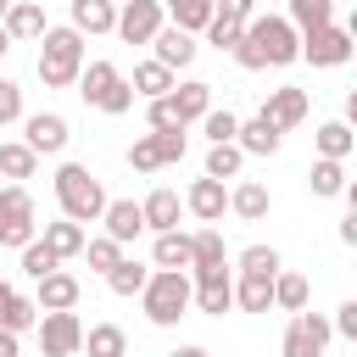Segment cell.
Here are the masks:
<instances>
[{
  "instance_id": "obj_1",
  "label": "cell",
  "mask_w": 357,
  "mask_h": 357,
  "mask_svg": "<svg viewBox=\"0 0 357 357\" xmlns=\"http://www.w3.org/2000/svg\"><path fill=\"white\" fill-rule=\"evenodd\" d=\"M296 50H301V33H296L284 17H251L245 33H240V45H234L229 56H234L245 73H268V67H290Z\"/></svg>"
},
{
  "instance_id": "obj_2",
  "label": "cell",
  "mask_w": 357,
  "mask_h": 357,
  "mask_svg": "<svg viewBox=\"0 0 357 357\" xmlns=\"http://www.w3.org/2000/svg\"><path fill=\"white\" fill-rule=\"evenodd\" d=\"M84 33L78 28H45L39 33V84L45 89H73L84 73Z\"/></svg>"
},
{
  "instance_id": "obj_3",
  "label": "cell",
  "mask_w": 357,
  "mask_h": 357,
  "mask_svg": "<svg viewBox=\"0 0 357 357\" xmlns=\"http://www.w3.org/2000/svg\"><path fill=\"white\" fill-rule=\"evenodd\" d=\"M106 190H100V178L84 167V162H61L56 167V206H61V218H73V223H100V212H106Z\"/></svg>"
},
{
  "instance_id": "obj_4",
  "label": "cell",
  "mask_w": 357,
  "mask_h": 357,
  "mask_svg": "<svg viewBox=\"0 0 357 357\" xmlns=\"http://www.w3.org/2000/svg\"><path fill=\"white\" fill-rule=\"evenodd\" d=\"M139 307L156 329H173L184 312H190V273H173V268H151L145 290H139Z\"/></svg>"
},
{
  "instance_id": "obj_5",
  "label": "cell",
  "mask_w": 357,
  "mask_h": 357,
  "mask_svg": "<svg viewBox=\"0 0 357 357\" xmlns=\"http://www.w3.org/2000/svg\"><path fill=\"white\" fill-rule=\"evenodd\" d=\"M95 112H106V117H123L128 106H134V89H128V78L112 67V61H84V73H78V84H73Z\"/></svg>"
},
{
  "instance_id": "obj_6",
  "label": "cell",
  "mask_w": 357,
  "mask_h": 357,
  "mask_svg": "<svg viewBox=\"0 0 357 357\" xmlns=\"http://www.w3.org/2000/svg\"><path fill=\"white\" fill-rule=\"evenodd\" d=\"M28 240H39L33 195H28V184H6V190H0V245H6V251H22Z\"/></svg>"
},
{
  "instance_id": "obj_7",
  "label": "cell",
  "mask_w": 357,
  "mask_h": 357,
  "mask_svg": "<svg viewBox=\"0 0 357 357\" xmlns=\"http://www.w3.org/2000/svg\"><path fill=\"white\" fill-rule=\"evenodd\" d=\"M351 28H340V22H329V28H312V33H301V50H296V61H307V67H346L351 61Z\"/></svg>"
},
{
  "instance_id": "obj_8",
  "label": "cell",
  "mask_w": 357,
  "mask_h": 357,
  "mask_svg": "<svg viewBox=\"0 0 357 357\" xmlns=\"http://www.w3.org/2000/svg\"><path fill=\"white\" fill-rule=\"evenodd\" d=\"M190 307L206 318H223L234 307V268H195L190 273Z\"/></svg>"
},
{
  "instance_id": "obj_9",
  "label": "cell",
  "mask_w": 357,
  "mask_h": 357,
  "mask_svg": "<svg viewBox=\"0 0 357 357\" xmlns=\"http://www.w3.org/2000/svg\"><path fill=\"white\" fill-rule=\"evenodd\" d=\"M329 340H335V329H329L324 312H290L284 340H279V357H324Z\"/></svg>"
},
{
  "instance_id": "obj_10",
  "label": "cell",
  "mask_w": 357,
  "mask_h": 357,
  "mask_svg": "<svg viewBox=\"0 0 357 357\" xmlns=\"http://www.w3.org/2000/svg\"><path fill=\"white\" fill-rule=\"evenodd\" d=\"M33 335H39V351H45V357H78V346H84V318H78V312H39Z\"/></svg>"
},
{
  "instance_id": "obj_11",
  "label": "cell",
  "mask_w": 357,
  "mask_h": 357,
  "mask_svg": "<svg viewBox=\"0 0 357 357\" xmlns=\"http://www.w3.org/2000/svg\"><path fill=\"white\" fill-rule=\"evenodd\" d=\"M162 22H167L162 0H123V6H117V28H112V33H117L123 45H151Z\"/></svg>"
},
{
  "instance_id": "obj_12",
  "label": "cell",
  "mask_w": 357,
  "mask_h": 357,
  "mask_svg": "<svg viewBox=\"0 0 357 357\" xmlns=\"http://www.w3.org/2000/svg\"><path fill=\"white\" fill-rule=\"evenodd\" d=\"M67 139H73V128H67L61 112H28V117H22V145H28L33 156H61Z\"/></svg>"
},
{
  "instance_id": "obj_13",
  "label": "cell",
  "mask_w": 357,
  "mask_h": 357,
  "mask_svg": "<svg viewBox=\"0 0 357 357\" xmlns=\"http://www.w3.org/2000/svg\"><path fill=\"white\" fill-rule=\"evenodd\" d=\"M307 89H296V84H279V89H268V100H262V112L257 117H268L279 134H290L296 123H307Z\"/></svg>"
},
{
  "instance_id": "obj_14",
  "label": "cell",
  "mask_w": 357,
  "mask_h": 357,
  "mask_svg": "<svg viewBox=\"0 0 357 357\" xmlns=\"http://www.w3.org/2000/svg\"><path fill=\"white\" fill-rule=\"evenodd\" d=\"M178 201H184V212H190L195 223H223V212H229V190H223L218 178H206V173L190 178V190H184Z\"/></svg>"
},
{
  "instance_id": "obj_15",
  "label": "cell",
  "mask_w": 357,
  "mask_h": 357,
  "mask_svg": "<svg viewBox=\"0 0 357 357\" xmlns=\"http://www.w3.org/2000/svg\"><path fill=\"white\" fill-rule=\"evenodd\" d=\"M78 296H84V284H78L67 268H56V273L33 279V307H39V312H73V307H78Z\"/></svg>"
},
{
  "instance_id": "obj_16",
  "label": "cell",
  "mask_w": 357,
  "mask_h": 357,
  "mask_svg": "<svg viewBox=\"0 0 357 357\" xmlns=\"http://www.w3.org/2000/svg\"><path fill=\"white\" fill-rule=\"evenodd\" d=\"M195 50H201V45H195L190 33H178L173 22H162V28H156V39H151V61H162L167 73L190 67V61H195Z\"/></svg>"
},
{
  "instance_id": "obj_17",
  "label": "cell",
  "mask_w": 357,
  "mask_h": 357,
  "mask_svg": "<svg viewBox=\"0 0 357 357\" xmlns=\"http://www.w3.org/2000/svg\"><path fill=\"white\" fill-rule=\"evenodd\" d=\"M139 218H145V229H151V234H167V229H178V218H184V201H178V190L156 184V190L139 201Z\"/></svg>"
},
{
  "instance_id": "obj_18",
  "label": "cell",
  "mask_w": 357,
  "mask_h": 357,
  "mask_svg": "<svg viewBox=\"0 0 357 357\" xmlns=\"http://www.w3.org/2000/svg\"><path fill=\"white\" fill-rule=\"evenodd\" d=\"M0 28L11 33V45H22V39H39L50 22H45V0H11L6 6V17H0Z\"/></svg>"
},
{
  "instance_id": "obj_19",
  "label": "cell",
  "mask_w": 357,
  "mask_h": 357,
  "mask_svg": "<svg viewBox=\"0 0 357 357\" xmlns=\"http://www.w3.org/2000/svg\"><path fill=\"white\" fill-rule=\"evenodd\" d=\"M229 212H234L240 223H262V218L273 212V195H268V184H262V178H240V184L229 190Z\"/></svg>"
},
{
  "instance_id": "obj_20",
  "label": "cell",
  "mask_w": 357,
  "mask_h": 357,
  "mask_svg": "<svg viewBox=\"0 0 357 357\" xmlns=\"http://www.w3.org/2000/svg\"><path fill=\"white\" fill-rule=\"evenodd\" d=\"M167 100H173L178 123L190 128V123H201V117L212 112V84H201V78H184V84H173V89H167Z\"/></svg>"
},
{
  "instance_id": "obj_21",
  "label": "cell",
  "mask_w": 357,
  "mask_h": 357,
  "mask_svg": "<svg viewBox=\"0 0 357 357\" xmlns=\"http://www.w3.org/2000/svg\"><path fill=\"white\" fill-rule=\"evenodd\" d=\"M100 223H106V240H117V245H134V240L145 234V218H139V201H106V212H100Z\"/></svg>"
},
{
  "instance_id": "obj_22",
  "label": "cell",
  "mask_w": 357,
  "mask_h": 357,
  "mask_svg": "<svg viewBox=\"0 0 357 357\" xmlns=\"http://www.w3.org/2000/svg\"><path fill=\"white\" fill-rule=\"evenodd\" d=\"M234 145H240V156H273V151L284 145V134H279L268 117H240V134H234Z\"/></svg>"
},
{
  "instance_id": "obj_23",
  "label": "cell",
  "mask_w": 357,
  "mask_h": 357,
  "mask_svg": "<svg viewBox=\"0 0 357 357\" xmlns=\"http://www.w3.org/2000/svg\"><path fill=\"white\" fill-rule=\"evenodd\" d=\"M195 268H229V245H223V229L218 223H201L190 234V273Z\"/></svg>"
},
{
  "instance_id": "obj_24",
  "label": "cell",
  "mask_w": 357,
  "mask_h": 357,
  "mask_svg": "<svg viewBox=\"0 0 357 357\" xmlns=\"http://www.w3.org/2000/svg\"><path fill=\"white\" fill-rule=\"evenodd\" d=\"M67 11H73V22H67V28H78L84 39H89V33H112V28H117V6H112V0H67Z\"/></svg>"
},
{
  "instance_id": "obj_25",
  "label": "cell",
  "mask_w": 357,
  "mask_h": 357,
  "mask_svg": "<svg viewBox=\"0 0 357 357\" xmlns=\"http://www.w3.org/2000/svg\"><path fill=\"white\" fill-rule=\"evenodd\" d=\"M39 240L56 251V262H67V257H78V251H84L89 229H84V223H73V218H56V223H39Z\"/></svg>"
},
{
  "instance_id": "obj_26",
  "label": "cell",
  "mask_w": 357,
  "mask_h": 357,
  "mask_svg": "<svg viewBox=\"0 0 357 357\" xmlns=\"http://www.w3.org/2000/svg\"><path fill=\"white\" fill-rule=\"evenodd\" d=\"M312 145H318V156H324V162H346V156H351V145H357V134H351V123L329 117V123H318Z\"/></svg>"
},
{
  "instance_id": "obj_27",
  "label": "cell",
  "mask_w": 357,
  "mask_h": 357,
  "mask_svg": "<svg viewBox=\"0 0 357 357\" xmlns=\"http://www.w3.org/2000/svg\"><path fill=\"white\" fill-rule=\"evenodd\" d=\"M151 268L190 273V234H184V229H167V234H156V245H151Z\"/></svg>"
},
{
  "instance_id": "obj_28",
  "label": "cell",
  "mask_w": 357,
  "mask_h": 357,
  "mask_svg": "<svg viewBox=\"0 0 357 357\" xmlns=\"http://www.w3.org/2000/svg\"><path fill=\"white\" fill-rule=\"evenodd\" d=\"M173 84H178V73H167L162 61H139V67H134V78H128V89H134L139 100H162Z\"/></svg>"
},
{
  "instance_id": "obj_29",
  "label": "cell",
  "mask_w": 357,
  "mask_h": 357,
  "mask_svg": "<svg viewBox=\"0 0 357 357\" xmlns=\"http://www.w3.org/2000/svg\"><path fill=\"white\" fill-rule=\"evenodd\" d=\"M346 184H351V178H346V162H324V156H318V162L307 167V190H312L318 201H335V195H346Z\"/></svg>"
},
{
  "instance_id": "obj_30",
  "label": "cell",
  "mask_w": 357,
  "mask_h": 357,
  "mask_svg": "<svg viewBox=\"0 0 357 357\" xmlns=\"http://www.w3.org/2000/svg\"><path fill=\"white\" fill-rule=\"evenodd\" d=\"M307 296H312V284H307V273H273V312H307Z\"/></svg>"
},
{
  "instance_id": "obj_31",
  "label": "cell",
  "mask_w": 357,
  "mask_h": 357,
  "mask_svg": "<svg viewBox=\"0 0 357 357\" xmlns=\"http://www.w3.org/2000/svg\"><path fill=\"white\" fill-rule=\"evenodd\" d=\"M234 307H240V312H273V279L240 273V279H234Z\"/></svg>"
},
{
  "instance_id": "obj_32",
  "label": "cell",
  "mask_w": 357,
  "mask_h": 357,
  "mask_svg": "<svg viewBox=\"0 0 357 357\" xmlns=\"http://www.w3.org/2000/svg\"><path fill=\"white\" fill-rule=\"evenodd\" d=\"M33 173H39V156H33L22 139H0V178L22 184V178H33Z\"/></svg>"
},
{
  "instance_id": "obj_33",
  "label": "cell",
  "mask_w": 357,
  "mask_h": 357,
  "mask_svg": "<svg viewBox=\"0 0 357 357\" xmlns=\"http://www.w3.org/2000/svg\"><path fill=\"white\" fill-rule=\"evenodd\" d=\"M78 351H89V357H128V335L117 324H89Z\"/></svg>"
},
{
  "instance_id": "obj_34",
  "label": "cell",
  "mask_w": 357,
  "mask_h": 357,
  "mask_svg": "<svg viewBox=\"0 0 357 357\" xmlns=\"http://www.w3.org/2000/svg\"><path fill=\"white\" fill-rule=\"evenodd\" d=\"M284 22H290L296 33H312V28H329V22H335V0H290V11H284Z\"/></svg>"
},
{
  "instance_id": "obj_35",
  "label": "cell",
  "mask_w": 357,
  "mask_h": 357,
  "mask_svg": "<svg viewBox=\"0 0 357 357\" xmlns=\"http://www.w3.org/2000/svg\"><path fill=\"white\" fill-rule=\"evenodd\" d=\"M145 279H151V268H145V262H134V257H123V262L106 273V290H112V296H123V301H134V296L145 290Z\"/></svg>"
},
{
  "instance_id": "obj_36",
  "label": "cell",
  "mask_w": 357,
  "mask_h": 357,
  "mask_svg": "<svg viewBox=\"0 0 357 357\" xmlns=\"http://www.w3.org/2000/svg\"><path fill=\"white\" fill-rule=\"evenodd\" d=\"M33 324H39V307H33V296L11 290V301L0 307V329H6V335H28Z\"/></svg>"
},
{
  "instance_id": "obj_37",
  "label": "cell",
  "mask_w": 357,
  "mask_h": 357,
  "mask_svg": "<svg viewBox=\"0 0 357 357\" xmlns=\"http://www.w3.org/2000/svg\"><path fill=\"white\" fill-rule=\"evenodd\" d=\"M162 11H167V17H173V28H178V33H190V39L212 22V0H178V6H162Z\"/></svg>"
},
{
  "instance_id": "obj_38",
  "label": "cell",
  "mask_w": 357,
  "mask_h": 357,
  "mask_svg": "<svg viewBox=\"0 0 357 357\" xmlns=\"http://www.w3.org/2000/svg\"><path fill=\"white\" fill-rule=\"evenodd\" d=\"M284 262H279V251L273 245H245L240 257H234V273H262V279H273Z\"/></svg>"
},
{
  "instance_id": "obj_39",
  "label": "cell",
  "mask_w": 357,
  "mask_h": 357,
  "mask_svg": "<svg viewBox=\"0 0 357 357\" xmlns=\"http://www.w3.org/2000/svg\"><path fill=\"white\" fill-rule=\"evenodd\" d=\"M201 134H206L212 145H234V134H240V117H234L229 106H212V112L201 117Z\"/></svg>"
},
{
  "instance_id": "obj_40",
  "label": "cell",
  "mask_w": 357,
  "mask_h": 357,
  "mask_svg": "<svg viewBox=\"0 0 357 357\" xmlns=\"http://www.w3.org/2000/svg\"><path fill=\"white\" fill-rule=\"evenodd\" d=\"M240 167H245V156H240V145H212L206 151V178H240Z\"/></svg>"
},
{
  "instance_id": "obj_41",
  "label": "cell",
  "mask_w": 357,
  "mask_h": 357,
  "mask_svg": "<svg viewBox=\"0 0 357 357\" xmlns=\"http://www.w3.org/2000/svg\"><path fill=\"white\" fill-rule=\"evenodd\" d=\"M78 257H89V268L106 279V273L123 262V245H117V240H106V234H95V240H84V251H78Z\"/></svg>"
},
{
  "instance_id": "obj_42",
  "label": "cell",
  "mask_w": 357,
  "mask_h": 357,
  "mask_svg": "<svg viewBox=\"0 0 357 357\" xmlns=\"http://www.w3.org/2000/svg\"><path fill=\"white\" fill-rule=\"evenodd\" d=\"M17 257H22V273H28V279H45V273H56V268H61V262H56V251H50L45 240H28Z\"/></svg>"
},
{
  "instance_id": "obj_43",
  "label": "cell",
  "mask_w": 357,
  "mask_h": 357,
  "mask_svg": "<svg viewBox=\"0 0 357 357\" xmlns=\"http://www.w3.org/2000/svg\"><path fill=\"white\" fill-rule=\"evenodd\" d=\"M22 117H28L22 84H17V78H0V128H11V123H22Z\"/></svg>"
},
{
  "instance_id": "obj_44",
  "label": "cell",
  "mask_w": 357,
  "mask_h": 357,
  "mask_svg": "<svg viewBox=\"0 0 357 357\" xmlns=\"http://www.w3.org/2000/svg\"><path fill=\"white\" fill-rule=\"evenodd\" d=\"M201 33H206V45H218V50H234V45H240V33H245V22H229V17H218V11H212V22H206Z\"/></svg>"
},
{
  "instance_id": "obj_45",
  "label": "cell",
  "mask_w": 357,
  "mask_h": 357,
  "mask_svg": "<svg viewBox=\"0 0 357 357\" xmlns=\"http://www.w3.org/2000/svg\"><path fill=\"white\" fill-rule=\"evenodd\" d=\"M145 123H151V134H173V128H184L167 95H162V100H145Z\"/></svg>"
},
{
  "instance_id": "obj_46",
  "label": "cell",
  "mask_w": 357,
  "mask_h": 357,
  "mask_svg": "<svg viewBox=\"0 0 357 357\" xmlns=\"http://www.w3.org/2000/svg\"><path fill=\"white\" fill-rule=\"evenodd\" d=\"M128 167H134V173H156V167H162V156H156V139H151V134H139V139L128 145Z\"/></svg>"
},
{
  "instance_id": "obj_47",
  "label": "cell",
  "mask_w": 357,
  "mask_h": 357,
  "mask_svg": "<svg viewBox=\"0 0 357 357\" xmlns=\"http://www.w3.org/2000/svg\"><path fill=\"white\" fill-rule=\"evenodd\" d=\"M151 139H156L162 167H167V162H184V151H190V134H184V128H173V134H151Z\"/></svg>"
},
{
  "instance_id": "obj_48",
  "label": "cell",
  "mask_w": 357,
  "mask_h": 357,
  "mask_svg": "<svg viewBox=\"0 0 357 357\" xmlns=\"http://www.w3.org/2000/svg\"><path fill=\"white\" fill-rule=\"evenodd\" d=\"M329 329H335L340 340H357V301H340L335 318H329Z\"/></svg>"
},
{
  "instance_id": "obj_49",
  "label": "cell",
  "mask_w": 357,
  "mask_h": 357,
  "mask_svg": "<svg viewBox=\"0 0 357 357\" xmlns=\"http://www.w3.org/2000/svg\"><path fill=\"white\" fill-rule=\"evenodd\" d=\"M212 11L229 17V22H251L257 17V0H212Z\"/></svg>"
},
{
  "instance_id": "obj_50",
  "label": "cell",
  "mask_w": 357,
  "mask_h": 357,
  "mask_svg": "<svg viewBox=\"0 0 357 357\" xmlns=\"http://www.w3.org/2000/svg\"><path fill=\"white\" fill-rule=\"evenodd\" d=\"M340 245H357V206L340 218Z\"/></svg>"
},
{
  "instance_id": "obj_51",
  "label": "cell",
  "mask_w": 357,
  "mask_h": 357,
  "mask_svg": "<svg viewBox=\"0 0 357 357\" xmlns=\"http://www.w3.org/2000/svg\"><path fill=\"white\" fill-rule=\"evenodd\" d=\"M0 357H22V335H6L0 329Z\"/></svg>"
},
{
  "instance_id": "obj_52",
  "label": "cell",
  "mask_w": 357,
  "mask_h": 357,
  "mask_svg": "<svg viewBox=\"0 0 357 357\" xmlns=\"http://www.w3.org/2000/svg\"><path fill=\"white\" fill-rule=\"evenodd\" d=\"M173 357H212V351H206V346H178Z\"/></svg>"
},
{
  "instance_id": "obj_53",
  "label": "cell",
  "mask_w": 357,
  "mask_h": 357,
  "mask_svg": "<svg viewBox=\"0 0 357 357\" xmlns=\"http://www.w3.org/2000/svg\"><path fill=\"white\" fill-rule=\"evenodd\" d=\"M6 56H11V33L0 28V61H6Z\"/></svg>"
},
{
  "instance_id": "obj_54",
  "label": "cell",
  "mask_w": 357,
  "mask_h": 357,
  "mask_svg": "<svg viewBox=\"0 0 357 357\" xmlns=\"http://www.w3.org/2000/svg\"><path fill=\"white\" fill-rule=\"evenodd\" d=\"M11 290H17V284H11V279H0V307L11 301Z\"/></svg>"
},
{
  "instance_id": "obj_55",
  "label": "cell",
  "mask_w": 357,
  "mask_h": 357,
  "mask_svg": "<svg viewBox=\"0 0 357 357\" xmlns=\"http://www.w3.org/2000/svg\"><path fill=\"white\" fill-rule=\"evenodd\" d=\"M6 6H11V0H0V17H6Z\"/></svg>"
},
{
  "instance_id": "obj_56",
  "label": "cell",
  "mask_w": 357,
  "mask_h": 357,
  "mask_svg": "<svg viewBox=\"0 0 357 357\" xmlns=\"http://www.w3.org/2000/svg\"><path fill=\"white\" fill-rule=\"evenodd\" d=\"M162 6H178V0H162Z\"/></svg>"
},
{
  "instance_id": "obj_57",
  "label": "cell",
  "mask_w": 357,
  "mask_h": 357,
  "mask_svg": "<svg viewBox=\"0 0 357 357\" xmlns=\"http://www.w3.org/2000/svg\"><path fill=\"white\" fill-rule=\"evenodd\" d=\"M112 6H123V0H112Z\"/></svg>"
}]
</instances>
